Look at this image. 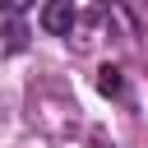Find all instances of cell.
<instances>
[{"label":"cell","mask_w":148,"mask_h":148,"mask_svg":"<svg viewBox=\"0 0 148 148\" xmlns=\"http://www.w3.org/2000/svg\"><path fill=\"white\" fill-rule=\"evenodd\" d=\"M28 125L37 134H51V139H65L79 130V102L74 92L56 88V83H32L28 88Z\"/></svg>","instance_id":"6da1fadb"},{"label":"cell","mask_w":148,"mask_h":148,"mask_svg":"<svg viewBox=\"0 0 148 148\" xmlns=\"http://www.w3.org/2000/svg\"><path fill=\"white\" fill-rule=\"evenodd\" d=\"M74 18H79V5L74 0H46V9H42V28L51 37H69Z\"/></svg>","instance_id":"7a4b0ae2"},{"label":"cell","mask_w":148,"mask_h":148,"mask_svg":"<svg viewBox=\"0 0 148 148\" xmlns=\"http://www.w3.org/2000/svg\"><path fill=\"white\" fill-rule=\"evenodd\" d=\"M97 92H102V97H120V92H125V79H120L116 65H102V69H97Z\"/></svg>","instance_id":"3957f363"},{"label":"cell","mask_w":148,"mask_h":148,"mask_svg":"<svg viewBox=\"0 0 148 148\" xmlns=\"http://www.w3.org/2000/svg\"><path fill=\"white\" fill-rule=\"evenodd\" d=\"M0 46H5V51H23V46H28V28H23L18 18H9V23L0 28Z\"/></svg>","instance_id":"277c9868"},{"label":"cell","mask_w":148,"mask_h":148,"mask_svg":"<svg viewBox=\"0 0 148 148\" xmlns=\"http://www.w3.org/2000/svg\"><path fill=\"white\" fill-rule=\"evenodd\" d=\"M0 9H5L9 18H18V14H28V9H32V0H0Z\"/></svg>","instance_id":"5b68a950"}]
</instances>
